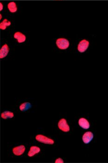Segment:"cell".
Segmentation results:
<instances>
[{
    "instance_id": "cell-16",
    "label": "cell",
    "mask_w": 108,
    "mask_h": 163,
    "mask_svg": "<svg viewBox=\"0 0 108 163\" xmlns=\"http://www.w3.org/2000/svg\"><path fill=\"white\" fill-rule=\"evenodd\" d=\"M3 9V5L2 4V2H0V11L2 10Z\"/></svg>"
},
{
    "instance_id": "cell-8",
    "label": "cell",
    "mask_w": 108,
    "mask_h": 163,
    "mask_svg": "<svg viewBox=\"0 0 108 163\" xmlns=\"http://www.w3.org/2000/svg\"><path fill=\"white\" fill-rule=\"evenodd\" d=\"M14 37L15 39H17V41L19 43H22L24 42L26 40V36L25 35L20 32H16L15 33Z\"/></svg>"
},
{
    "instance_id": "cell-15",
    "label": "cell",
    "mask_w": 108,
    "mask_h": 163,
    "mask_svg": "<svg viewBox=\"0 0 108 163\" xmlns=\"http://www.w3.org/2000/svg\"><path fill=\"white\" fill-rule=\"evenodd\" d=\"M55 163H64V161H63V159H62L59 158V159H56V160Z\"/></svg>"
},
{
    "instance_id": "cell-10",
    "label": "cell",
    "mask_w": 108,
    "mask_h": 163,
    "mask_svg": "<svg viewBox=\"0 0 108 163\" xmlns=\"http://www.w3.org/2000/svg\"><path fill=\"white\" fill-rule=\"evenodd\" d=\"M40 151V149L36 146H32L28 153V156L30 157H33L35 155L38 153Z\"/></svg>"
},
{
    "instance_id": "cell-3",
    "label": "cell",
    "mask_w": 108,
    "mask_h": 163,
    "mask_svg": "<svg viewBox=\"0 0 108 163\" xmlns=\"http://www.w3.org/2000/svg\"><path fill=\"white\" fill-rule=\"evenodd\" d=\"M58 127L60 130L64 132H68L70 130L69 126L67 124L66 120L64 118L59 121Z\"/></svg>"
},
{
    "instance_id": "cell-6",
    "label": "cell",
    "mask_w": 108,
    "mask_h": 163,
    "mask_svg": "<svg viewBox=\"0 0 108 163\" xmlns=\"http://www.w3.org/2000/svg\"><path fill=\"white\" fill-rule=\"evenodd\" d=\"M10 51V48L7 44L3 45L0 50V58L2 59L4 58L9 54Z\"/></svg>"
},
{
    "instance_id": "cell-12",
    "label": "cell",
    "mask_w": 108,
    "mask_h": 163,
    "mask_svg": "<svg viewBox=\"0 0 108 163\" xmlns=\"http://www.w3.org/2000/svg\"><path fill=\"white\" fill-rule=\"evenodd\" d=\"M32 105L30 103L26 102L20 105V109L21 112H25L31 108Z\"/></svg>"
},
{
    "instance_id": "cell-2",
    "label": "cell",
    "mask_w": 108,
    "mask_h": 163,
    "mask_svg": "<svg viewBox=\"0 0 108 163\" xmlns=\"http://www.w3.org/2000/svg\"><path fill=\"white\" fill-rule=\"evenodd\" d=\"M35 138L36 140L38 141V142L45 144H53L54 143L53 139H51V138L42 135H37L36 136Z\"/></svg>"
},
{
    "instance_id": "cell-14",
    "label": "cell",
    "mask_w": 108,
    "mask_h": 163,
    "mask_svg": "<svg viewBox=\"0 0 108 163\" xmlns=\"http://www.w3.org/2000/svg\"><path fill=\"white\" fill-rule=\"evenodd\" d=\"M11 24V22L10 21L7 19H5L1 23H0V28L2 30H6L7 27L10 26Z\"/></svg>"
},
{
    "instance_id": "cell-17",
    "label": "cell",
    "mask_w": 108,
    "mask_h": 163,
    "mask_svg": "<svg viewBox=\"0 0 108 163\" xmlns=\"http://www.w3.org/2000/svg\"><path fill=\"white\" fill-rule=\"evenodd\" d=\"M2 19V15L0 14V20H1Z\"/></svg>"
},
{
    "instance_id": "cell-9",
    "label": "cell",
    "mask_w": 108,
    "mask_h": 163,
    "mask_svg": "<svg viewBox=\"0 0 108 163\" xmlns=\"http://www.w3.org/2000/svg\"><path fill=\"white\" fill-rule=\"evenodd\" d=\"M79 124L81 127L84 129H88L89 128L90 126L88 121L84 118H81L79 120Z\"/></svg>"
},
{
    "instance_id": "cell-1",
    "label": "cell",
    "mask_w": 108,
    "mask_h": 163,
    "mask_svg": "<svg viewBox=\"0 0 108 163\" xmlns=\"http://www.w3.org/2000/svg\"><path fill=\"white\" fill-rule=\"evenodd\" d=\"M56 44L58 47L61 50H66L69 46L68 40L65 38H59L57 39Z\"/></svg>"
},
{
    "instance_id": "cell-13",
    "label": "cell",
    "mask_w": 108,
    "mask_h": 163,
    "mask_svg": "<svg viewBox=\"0 0 108 163\" xmlns=\"http://www.w3.org/2000/svg\"><path fill=\"white\" fill-rule=\"evenodd\" d=\"M14 113L10 111H5L1 113V117L4 119L12 118L14 117Z\"/></svg>"
},
{
    "instance_id": "cell-4",
    "label": "cell",
    "mask_w": 108,
    "mask_h": 163,
    "mask_svg": "<svg viewBox=\"0 0 108 163\" xmlns=\"http://www.w3.org/2000/svg\"><path fill=\"white\" fill-rule=\"evenodd\" d=\"M89 46V42L86 40H83L79 43L78 50L80 52L83 53L87 50Z\"/></svg>"
},
{
    "instance_id": "cell-5",
    "label": "cell",
    "mask_w": 108,
    "mask_h": 163,
    "mask_svg": "<svg viewBox=\"0 0 108 163\" xmlns=\"http://www.w3.org/2000/svg\"><path fill=\"white\" fill-rule=\"evenodd\" d=\"M25 149L24 145H20L13 148V153L16 156H21L24 153Z\"/></svg>"
},
{
    "instance_id": "cell-7",
    "label": "cell",
    "mask_w": 108,
    "mask_h": 163,
    "mask_svg": "<svg viewBox=\"0 0 108 163\" xmlns=\"http://www.w3.org/2000/svg\"><path fill=\"white\" fill-rule=\"evenodd\" d=\"M93 134L90 132H86L83 136V141L84 143L88 144L93 138Z\"/></svg>"
},
{
    "instance_id": "cell-11",
    "label": "cell",
    "mask_w": 108,
    "mask_h": 163,
    "mask_svg": "<svg viewBox=\"0 0 108 163\" xmlns=\"http://www.w3.org/2000/svg\"><path fill=\"white\" fill-rule=\"evenodd\" d=\"M7 8L11 13H14L17 11V6L16 3L14 1H11L7 4Z\"/></svg>"
}]
</instances>
